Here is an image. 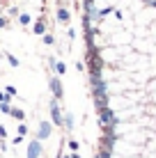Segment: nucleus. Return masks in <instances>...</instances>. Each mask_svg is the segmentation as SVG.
I'll return each instance as SVG.
<instances>
[{"label":"nucleus","mask_w":156,"mask_h":158,"mask_svg":"<svg viewBox=\"0 0 156 158\" xmlns=\"http://www.w3.org/2000/svg\"><path fill=\"white\" fill-rule=\"evenodd\" d=\"M32 32H35V35H41V37H44V35H46V25H44V21H37L35 28H32Z\"/></svg>","instance_id":"0eeeda50"},{"label":"nucleus","mask_w":156,"mask_h":158,"mask_svg":"<svg viewBox=\"0 0 156 158\" xmlns=\"http://www.w3.org/2000/svg\"><path fill=\"white\" fill-rule=\"evenodd\" d=\"M60 158H71V156H60Z\"/></svg>","instance_id":"4be33fe9"},{"label":"nucleus","mask_w":156,"mask_h":158,"mask_svg":"<svg viewBox=\"0 0 156 158\" xmlns=\"http://www.w3.org/2000/svg\"><path fill=\"white\" fill-rule=\"evenodd\" d=\"M53 41H55V39H53V35H44V44H48V46H51Z\"/></svg>","instance_id":"a211bd4d"},{"label":"nucleus","mask_w":156,"mask_h":158,"mask_svg":"<svg viewBox=\"0 0 156 158\" xmlns=\"http://www.w3.org/2000/svg\"><path fill=\"white\" fill-rule=\"evenodd\" d=\"M9 99H12V96H9V94H5V92H0V103H9Z\"/></svg>","instance_id":"dca6fc26"},{"label":"nucleus","mask_w":156,"mask_h":158,"mask_svg":"<svg viewBox=\"0 0 156 158\" xmlns=\"http://www.w3.org/2000/svg\"><path fill=\"white\" fill-rule=\"evenodd\" d=\"M51 92H53V99L55 101H60L62 99V94H64V89H62V83H60V78H51Z\"/></svg>","instance_id":"7ed1b4c3"},{"label":"nucleus","mask_w":156,"mask_h":158,"mask_svg":"<svg viewBox=\"0 0 156 158\" xmlns=\"http://www.w3.org/2000/svg\"><path fill=\"white\" fill-rule=\"evenodd\" d=\"M19 23L21 25H30V14H21L19 16Z\"/></svg>","instance_id":"9b49d317"},{"label":"nucleus","mask_w":156,"mask_h":158,"mask_svg":"<svg viewBox=\"0 0 156 158\" xmlns=\"http://www.w3.org/2000/svg\"><path fill=\"white\" fill-rule=\"evenodd\" d=\"M51 119H53V124H55V126H62L64 115H62V110H60V103H57L55 99L51 101Z\"/></svg>","instance_id":"f03ea898"},{"label":"nucleus","mask_w":156,"mask_h":158,"mask_svg":"<svg viewBox=\"0 0 156 158\" xmlns=\"http://www.w3.org/2000/svg\"><path fill=\"white\" fill-rule=\"evenodd\" d=\"M7 138V131H5V126H0V140H5Z\"/></svg>","instance_id":"6ab92c4d"},{"label":"nucleus","mask_w":156,"mask_h":158,"mask_svg":"<svg viewBox=\"0 0 156 158\" xmlns=\"http://www.w3.org/2000/svg\"><path fill=\"white\" fill-rule=\"evenodd\" d=\"M69 149H71V154L78 151V142H76V140H69Z\"/></svg>","instance_id":"ddd939ff"},{"label":"nucleus","mask_w":156,"mask_h":158,"mask_svg":"<svg viewBox=\"0 0 156 158\" xmlns=\"http://www.w3.org/2000/svg\"><path fill=\"white\" fill-rule=\"evenodd\" d=\"M7 60H9V64H12V67H19V60H16L14 55H7Z\"/></svg>","instance_id":"f3484780"},{"label":"nucleus","mask_w":156,"mask_h":158,"mask_svg":"<svg viewBox=\"0 0 156 158\" xmlns=\"http://www.w3.org/2000/svg\"><path fill=\"white\" fill-rule=\"evenodd\" d=\"M9 115H12L14 119H19V122H23V119H25V112L21 110V108H12V112H9Z\"/></svg>","instance_id":"1a4fd4ad"},{"label":"nucleus","mask_w":156,"mask_h":158,"mask_svg":"<svg viewBox=\"0 0 156 158\" xmlns=\"http://www.w3.org/2000/svg\"><path fill=\"white\" fill-rule=\"evenodd\" d=\"M25 133H28V126H25V124H19V135H21V138H23Z\"/></svg>","instance_id":"2eb2a0df"},{"label":"nucleus","mask_w":156,"mask_h":158,"mask_svg":"<svg viewBox=\"0 0 156 158\" xmlns=\"http://www.w3.org/2000/svg\"><path fill=\"white\" fill-rule=\"evenodd\" d=\"M69 19H71V14H69L64 7H60V9H57V21H60V23H64V25H67V23H69Z\"/></svg>","instance_id":"423d86ee"},{"label":"nucleus","mask_w":156,"mask_h":158,"mask_svg":"<svg viewBox=\"0 0 156 158\" xmlns=\"http://www.w3.org/2000/svg\"><path fill=\"white\" fill-rule=\"evenodd\" d=\"M99 119H101V126H103L106 131H112L115 124H117V117L112 115L110 108H101V110H99Z\"/></svg>","instance_id":"f257e3e1"},{"label":"nucleus","mask_w":156,"mask_h":158,"mask_svg":"<svg viewBox=\"0 0 156 158\" xmlns=\"http://www.w3.org/2000/svg\"><path fill=\"white\" fill-rule=\"evenodd\" d=\"M62 126L67 128V131H71V128H74V117H71V112H67V115H64V119H62Z\"/></svg>","instance_id":"6e6552de"},{"label":"nucleus","mask_w":156,"mask_h":158,"mask_svg":"<svg viewBox=\"0 0 156 158\" xmlns=\"http://www.w3.org/2000/svg\"><path fill=\"white\" fill-rule=\"evenodd\" d=\"M53 69H55V73H64V71H67V64H64V62H55V67H53Z\"/></svg>","instance_id":"9d476101"},{"label":"nucleus","mask_w":156,"mask_h":158,"mask_svg":"<svg viewBox=\"0 0 156 158\" xmlns=\"http://www.w3.org/2000/svg\"><path fill=\"white\" fill-rule=\"evenodd\" d=\"M5 94H9V96H16V87H14V85H7V87H5Z\"/></svg>","instance_id":"f8f14e48"},{"label":"nucleus","mask_w":156,"mask_h":158,"mask_svg":"<svg viewBox=\"0 0 156 158\" xmlns=\"http://www.w3.org/2000/svg\"><path fill=\"white\" fill-rule=\"evenodd\" d=\"M0 28H7V19L5 16H0Z\"/></svg>","instance_id":"aec40b11"},{"label":"nucleus","mask_w":156,"mask_h":158,"mask_svg":"<svg viewBox=\"0 0 156 158\" xmlns=\"http://www.w3.org/2000/svg\"><path fill=\"white\" fill-rule=\"evenodd\" d=\"M0 110H2V112H7V115H9V112H12V106H9V103H0Z\"/></svg>","instance_id":"4468645a"},{"label":"nucleus","mask_w":156,"mask_h":158,"mask_svg":"<svg viewBox=\"0 0 156 158\" xmlns=\"http://www.w3.org/2000/svg\"><path fill=\"white\" fill-rule=\"evenodd\" d=\"M71 158H80V156H78V154H71Z\"/></svg>","instance_id":"412c9836"},{"label":"nucleus","mask_w":156,"mask_h":158,"mask_svg":"<svg viewBox=\"0 0 156 158\" xmlns=\"http://www.w3.org/2000/svg\"><path fill=\"white\" fill-rule=\"evenodd\" d=\"M51 131H53L51 122H41L39 124V131H37V140H46L48 135H51Z\"/></svg>","instance_id":"39448f33"},{"label":"nucleus","mask_w":156,"mask_h":158,"mask_svg":"<svg viewBox=\"0 0 156 158\" xmlns=\"http://www.w3.org/2000/svg\"><path fill=\"white\" fill-rule=\"evenodd\" d=\"M41 156V142L39 140H32L28 144V158H39Z\"/></svg>","instance_id":"20e7f679"}]
</instances>
